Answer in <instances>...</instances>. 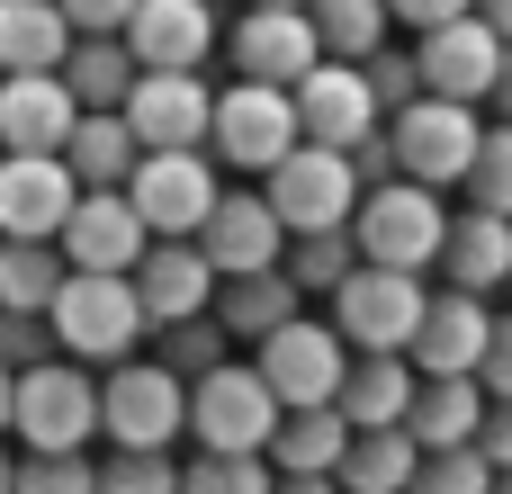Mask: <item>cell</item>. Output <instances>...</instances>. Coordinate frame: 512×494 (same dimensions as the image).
I'll list each match as a JSON object with an SVG mask.
<instances>
[{
	"label": "cell",
	"mask_w": 512,
	"mask_h": 494,
	"mask_svg": "<svg viewBox=\"0 0 512 494\" xmlns=\"http://www.w3.org/2000/svg\"><path fill=\"white\" fill-rule=\"evenodd\" d=\"M477 387H486L495 405H512V315L495 324V351H486V378H477Z\"/></svg>",
	"instance_id": "41"
},
{
	"label": "cell",
	"mask_w": 512,
	"mask_h": 494,
	"mask_svg": "<svg viewBox=\"0 0 512 494\" xmlns=\"http://www.w3.org/2000/svg\"><path fill=\"white\" fill-rule=\"evenodd\" d=\"M288 279L333 306V297L360 279V234H288Z\"/></svg>",
	"instance_id": "32"
},
{
	"label": "cell",
	"mask_w": 512,
	"mask_h": 494,
	"mask_svg": "<svg viewBox=\"0 0 512 494\" xmlns=\"http://www.w3.org/2000/svg\"><path fill=\"white\" fill-rule=\"evenodd\" d=\"M279 494H342L333 477H279Z\"/></svg>",
	"instance_id": "43"
},
{
	"label": "cell",
	"mask_w": 512,
	"mask_h": 494,
	"mask_svg": "<svg viewBox=\"0 0 512 494\" xmlns=\"http://www.w3.org/2000/svg\"><path fill=\"white\" fill-rule=\"evenodd\" d=\"M414 72H423V99H450V108H486L495 81H504V36L486 18H459L441 36L414 45Z\"/></svg>",
	"instance_id": "14"
},
{
	"label": "cell",
	"mask_w": 512,
	"mask_h": 494,
	"mask_svg": "<svg viewBox=\"0 0 512 494\" xmlns=\"http://www.w3.org/2000/svg\"><path fill=\"white\" fill-rule=\"evenodd\" d=\"M279 396L252 378V369H216V378H198L189 387V432H198V450H216V459H270V441H279Z\"/></svg>",
	"instance_id": "6"
},
{
	"label": "cell",
	"mask_w": 512,
	"mask_h": 494,
	"mask_svg": "<svg viewBox=\"0 0 512 494\" xmlns=\"http://www.w3.org/2000/svg\"><path fill=\"white\" fill-rule=\"evenodd\" d=\"M54 252L72 261V279H135L153 243H144V216L126 207V189H90L72 207V225H63Z\"/></svg>",
	"instance_id": "15"
},
{
	"label": "cell",
	"mask_w": 512,
	"mask_h": 494,
	"mask_svg": "<svg viewBox=\"0 0 512 494\" xmlns=\"http://www.w3.org/2000/svg\"><path fill=\"white\" fill-rule=\"evenodd\" d=\"M0 494H18V468H9V459H0Z\"/></svg>",
	"instance_id": "47"
},
{
	"label": "cell",
	"mask_w": 512,
	"mask_h": 494,
	"mask_svg": "<svg viewBox=\"0 0 512 494\" xmlns=\"http://www.w3.org/2000/svg\"><path fill=\"white\" fill-rule=\"evenodd\" d=\"M387 18H396V36H441V27H459V18H477V0H387Z\"/></svg>",
	"instance_id": "38"
},
{
	"label": "cell",
	"mask_w": 512,
	"mask_h": 494,
	"mask_svg": "<svg viewBox=\"0 0 512 494\" xmlns=\"http://www.w3.org/2000/svg\"><path fill=\"white\" fill-rule=\"evenodd\" d=\"M216 270H207V252L198 243H153L144 252V270H135V297H144V324L153 333H189V324H207L216 315Z\"/></svg>",
	"instance_id": "19"
},
{
	"label": "cell",
	"mask_w": 512,
	"mask_h": 494,
	"mask_svg": "<svg viewBox=\"0 0 512 494\" xmlns=\"http://www.w3.org/2000/svg\"><path fill=\"white\" fill-rule=\"evenodd\" d=\"M243 9H315V0H243Z\"/></svg>",
	"instance_id": "46"
},
{
	"label": "cell",
	"mask_w": 512,
	"mask_h": 494,
	"mask_svg": "<svg viewBox=\"0 0 512 494\" xmlns=\"http://www.w3.org/2000/svg\"><path fill=\"white\" fill-rule=\"evenodd\" d=\"M18 494H99L90 459H18Z\"/></svg>",
	"instance_id": "37"
},
{
	"label": "cell",
	"mask_w": 512,
	"mask_h": 494,
	"mask_svg": "<svg viewBox=\"0 0 512 494\" xmlns=\"http://www.w3.org/2000/svg\"><path fill=\"white\" fill-rule=\"evenodd\" d=\"M135 81H144V63L126 54V36H72L63 90L81 99V117H117V108L135 99Z\"/></svg>",
	"instance_id": "23"
},
{
	"label": "cell",
	"mask_w": 512,
	"mask_h": 494,
	"mask_svg": "<svg viewBox=\"0 0 512 494\" xmlns=\"http://www.w3.org/2000/svg\"><path fill=\"white\" fill-rule=\"evenodd\" d=\"M63 162H72V180H81V198H90V189H126V180L144 171V144H135L126 117H81L72 144H63Z\"/></svg>",
	"instance_id": "29"
},
{
	"label": "cell",
	"mask_w": 512,
	"mask_h": 494,
	"mask_svg": "<svg viewBox=\"0 0 512 494\" xmlns=\"http://www.w3.org/2000/svg\"><path fill=\"white\" fill-rule=\"evenodd\" d=\"M477 450H486V468L512 477V405H486V432H477Z\"/></svg>",
	"instance_id": "40"
},
{
	"label": "cell",
	"mask_w": 512,
	"mask_h": 494,
	"mask_svg": "<svg viewBox=\"0 0 512 494\" xmlns=\"http://www.w3.org/2000/svg\"><path fill=\"white\" fill-rule=\"evenodd\" d=\"M414 477H423V441L414 432H360L333 486L342 494H414Z\"/></svg>",
	"instance_id": "31"
},
{
	"label": "cell",
	"mask_w": 512,
	"mask_h": 494,
	"mask_svg": "<svg viewBox=\"0 0 512 494\" xmlns=\"http://www.w3.org/2000/svg\"><path fill=\"white\" fill-rule=\"evenodd\" d=\"M180 494H279V468L270 459H216V450H198L180 468Z\"/></svg>",
	"instance_id": "34"
},
{
	"label": "cell",
	"mask_w": 512,
	"mask_h": 494,
	"mask_svg": "<svg viewBox=\"0 0 512 494\" xmlns=\"http://www.w3.org/2000/svg\"><path fill=\"white\" fill-rule=\"evenodd\" d=\"M450 207H441V189H414V180H387V189H369L360 198V261L369 270H405V279H423L441 252H450Z\"/></svg>",
	"instance_id": "1"
},
{
	"label": "cell",
	"mask_w": 512,
	"mask_h": 494,
	"mask_svg": "<svg viewBox=\"0 0 512 494\" xmlns=\"http://www.w3.org/2000/svg\"><path fill=\"white\" fill-rule=\"evenodd\" d=\"M351 342L333 333V324H288L270 351H261V387L279 396V414H324V405H342V387H351Z\"/></svg>",
	"instance_id": "8"
},
{
	"label": "cell",
	"mask_w": 512,
	"mask_h": 494,
	"mask_svg": "<svg viewBox=\"0 0 512 494\" xmlns=\"http://www.w3.org/2000/svg\"><path fill=\"white\" fill-rule=\"evenodd\" d=\"M126 207L144 216V234H162V243H198L207 216L225 207V189H216V171H207L198 153H144V171L126 180Z\"/></svg>",
	"instance_id": "11"
},
{
	"label": "cell",
	"mask_w": 512,
	"mask_h": 494,
	"mask_svg": "<svg viewBox=\"0 0 512 494\" xmlns=\"http://www.w3.org/2000/svg\"><path fill=\"white\" fill-rule=\"evenodd\" d=\"M423 315H432V288H423V279H405V270H369V261H360V279L333 297L324 324H333L360 360H405L414 333H423Z\"/></svg>",
	"instance_id": "3"
},
{
	"label": "cell",
	"mask_w": 512,
	"mask_h": 494,
	"mask_svg": "<svg viewBox=\"0 0 512 494\" xmlns=\"http://www.w3.org/2000/svg\"><path fill=\"white\" fill-rule=\"evenodd\" d=\"M72 126H81V99L63 90V72L0 81V144H9V153H63Z\"/></svg>",
	"instance_id": "22"
},
{
	"label": "cell",
	"mask_w": 512,
	"mask_h": 494,
	"mask_svg": "<svg viewBox=\"0 0 512 494\" xmlns=\"http://www.w3.org/2000/svg\"><path fill=\"white\" fill-rule=\"evenodd\" d=\"M99 494H180V468H171V450H117L99 468Z\"/></svg>",
	"instance_id": "35"
},
{
	"label": "cell",
	"mask_w": 512,
	"mask_h": 494,
	"mask_svg": "<svg viewBox=\"0 0 512 494\" xmlns=\"http://www.w3.org/2000/svg\"><path fill=\"white\" fill-rule=\"evenodd\" d=\"M495 108H504V126H512V45H504V81H495Z\"/></svg>",
	"instance_id": "44"
},
{
	"label": "cell",
	"mask_w": 512,
	"mask_h": 494,
	"mask_svg": "<svg viewBox=\"0 0 512 494\" xmlns=\"http://www.w3.org/2000/svg\"><path fill=\"white\" fill-rule=\"evenodd\" d=\"M63 288H72V261H63L54 243H0V315L45 324Z\"/></svg>",
	"instance_id": "27"
},
{
	"label": "cell",
	"mask_w": 512,
	"mask_h": 494,
	"mask_svg": "<svg viewBox=\"0 0 512 494\" xmlns=\"http://www.w3.org/2000/svg\"><path fill=\"white\" fill-rule=\"evenodd\" d=\"M387 144H396V180H414V189H468L486 126H477V108H450V99H414V108L387 126Z\"/></svg>",
	"instance_id": "5"
},
{
	"label": "cell",
	"mask_w": 512,
	"mask_h": 494,
	"mask_svg": "<svg viewBox=\"0 0 512 494\" xmlns=\"http://www.w3.org/2000/svg\"><path fill=\"white\" fill-rule=\"evenodd\" d=\"M9 414H18V378L0 369V432H9Z\"/></svg>",
	"instance_id": "45"
},
{
	"label": "cell",
	"mask_w": 512,
	"mask_h": 494,
	"mask_svg": "<svg viewBox=\"0 0 512 494\" xmlns=\"http://www.w3.org/2000/svg\"><path fill=\"white\" fill-rule=\"evenodd\" d=\"M441 270H450V288L459 297H486V288H504L512 279V225L504 216H459L450 225V252H441Z\"/></svg>",
	"instance_id": "28"
},
{
	"label": "cell",
	"mask_w": 512,
	"mask_h": 494,
	"mask_svg": "<svg viewBox=\"0 0 512 494\" xmlns=\"http://www.w3.org/2000/svg\"><path fill=\"white\" fill-rule=\"evenodd\" d=\"M81 207V180L63 153H9L0 162V243H63Z\"/></svg>",
	"instance_id": "13"
},
{
	"label": "cell",
	"mask_w": 512,
	"mask_h": 494,
	"mask_svg": "<svg viewBox=\"0 0 512 494\" xmlns=\"http://www.w3.org/2000/svg\"><path fill=\"white\" fill-rule=\"evenodd\" d=\"M54 9L72 18V36H126L144 0H54Z\"/></svg>",
	"instance_id": "39"
},
{
	"label": "cell",
	"mask_w": 512,
	"mask_h": 494,
	"mask_svg": "<svg viewBox=\"0 0 512 494\" xmlns=\"http://www.w3.org/2000/svg\"><path fill=\"white\" fill-rule=\"evenodd\" d=\"M297 144H306V126H297V90L234 81V90L216 99V153H225L234 171H261V180H270Z\"/></svg>",
	"instance_id": "12"
},
{
	"label": "cell",
	"mask_w": 512,
	"mask_h": 494,
	"mask_svg": "<svg viewBox=\"0 0 512 494\" xmlns=\"http://www.w3.org/2000/svg\"><path fill=\"white\" fill-rule=\"evenodd\" d=\"M414 396H423L414 360H360L351 387H342V423L351 432H405L414 423Z\"/></svg>",
	"instance_id": "26"
},
{
	"label": "cell",
	"mask_w": 512,
	"mask_h": 494,
	"mask_svg": "<svg viewBox=\"0 0 512 494\" xmlns=\"http://www.w3.org/2000/svg\"><path fill=\"white\" fill-rule=\"evenodd\" d=\"M495 494H512V477H495Z\"/></svg>",
	"instance_id": "48"
},
{
	"label": "cell",
	"mask_w": 512,
	"mask_h": 494,
	"mask_svg": "<svg viewBox=\"0 0 512 494\" xmlns=\"http://www.w3.org/2000/svg\"><path fill=\"white\" fill-rule=\"evenodd\" d=\"M225 54H234V81H261V90H297L324 72V36L306 9H243L225 27Z\"/></svg>",
	"instance_id": "10"
},
{
	"label": "cell",
	"mask_w": 512,
	"mask_h": 494,
	"mask_svg": "<svg viewBox=\"0 0 512 494\" xmlns=\"http://www.w3.org/2000/svg\"><path fill=\"white\" fill-rule=\"evenodd\" d=\"M486 351H495V315L486 297H432L423 333H414V378H486Z\"/></svg>",
	"instance_id": "20"
},
{
	"label": "cell",
	"mask_w": 512,
	"mask_h": 494,
	"mask_svg": "<svg viewBox=\"0 0 512 494\" xmlns=\"http://www.w3.org/2000/svg\"><path fill=\"white\" fill-rule=\"evenodd\" d=\"M54 351L81 369V360H99V369H126L135 360V342L153 333L144 324V297H135V279H72L63 297H54Z\"/></svg>",
	"instance_id": "2"
},
{
	"label": "cell",
	"mask_w": 512,
	"mask_h": 494,
	"mask_svg": "<svg viewBox=\"0 0 512 494\" xmlns=\"http://www.w3.org/2000/svg\"><path fill=\"white\" fill-rule=\"evenodd\" d=\"M18 450L27 459H81L90 432H99V387L72 369V360H45L18 378V414H9Z\"/></svg>",
	"instance_id": "4"
},
{
	"label": "cell",
	"mask_w": 512,
	"mask_h": 494,
	"mask_svg": "<svg viewBox=\"0 0 512 494\" xmlns=\"http://www.w3.org/2000/svg\"><path fill=\"white\" fill-rule=\"evenodd\" d=\"M486 387L477 378H423V396H414V441H423V459L432 450H477V432H486Z\"/></svg>",
	"instance_id": "25"
},
{
	"label": "cell",
	"mask_w": 512,
	"mask_h": 494,
	"mask_svg": "<svg viewBox=\"0 0 512 494\" xmlns=\"http://www.w3.org/2000/svg\"><path fill=\"white\" fill-rule=\"evenodd\" d=\"M351 441H360V432L342 423V405H324V414H288L279 441H270V468H279V477H342Z\"/></svg>",
	"instance_id": "30"
},
{
	"label": "cell",
	"mask_w": 512,
	"mask_h": 494,
	"mask_svg": "<svg viewBox=\"0 0 512 494\" xmlns=\"http://www.w3.org/2000/svg\"><path fill=\"white\" fill-rule=\"evenodd\" d=\"M126 54L144 72H198L216 54V9L207 0H144L126 27Z\"/></svg>",
	"instance_id": "21"
},
{
	"label": "cell",
	"mask_w": 512,
	"mask_h": 494,
	"mask_svg": "<svg viewBox=\"0 0 512 494\" xmlns=\"http://www.w3.org/2000/svg\"><path fill=\"white\" fill-rule=\"evenodd\" d=\"M63 54H72V18L54 0H0V81L63 72Z\"/></svg>",
	"instance_id": "24"
},
{
	"label": "cell",
	"mask_w": 512,
	"mask_h": 494,
	"mask_svg": "<svg viewBox=\"0 0 512 494\" xmlns=\"http://www.w3.org/2000/svg\"><path fill=\"white\" fill-rule=\"evenodd\" d=\"M270 216L288 234H351V207H360V171L351 153H324V144H297L279 171H270Z\"/></svg>",
	"instance_id": "7"
},
{
	"label": "cell",
	"mask_w": 512,
	"mask_h": 494,
	"mask_svg": "<svg viewBox=\"0 0 512 494\" xmlns=\"http://www.w3.org/2000/svg\"><path fill=\"white\" fill-rule=\"evenodd\" d=\"M297 126H306V144H324V153H360L369 135H387L378 90H369V72H351V63H324L315 81H297Z\"/></svg>",
	"instance_id": "18"
},
{
	"label": "cell",
	"mask_w": 512,
	"mask_h": 494,
	"mask_svg": "<svg viewBox=\"0 0 512 494\" xmlns=\"http://www.w3.org/2000/svg\"><path fill=\"white\" fill-rule=\"evenodd\" d=\"M198 252H207V270H216L225 288H234V279H270V270H288V225L270 216V198L225 189V207L207 216Z\"/></svg>",
	"instance_id": "16"
},
{
	"label": "cell",
	"mask_w": 512,
	"mask_h": 494,
	"mask_svg": "<svg viewBox=\"0 0 512 494\" xmlns=\"http://www.w3.org/2000/svg\"><path fill=\"white\" fill-rule=\"evenodd\" d=\"M99 432H108L117 450H171V441L189 432V387H180L162 360H126V369H108V387H99Z\"/></svg>",
	"instance_id": "9"
},
{
	"label": "cell",
	"mask_w": 512,
	"mask_h": 494,
	"mask_svg": "<svg viewBox=\"0 0 512 494\" xmlns=\"http://www.w3.org/2000/svg\"><path fill=\"white\" fill-rule=\"evenodd\" d=\"M117 117L135 126L144 153H198V135L216 126V90H207L198 72H144Z\"/></svg>",
	"instance_id": "17"
},
{
	"label": "cell",
	"mask_w": 512,
	"mask_h": 494,
	"mask_svg": "<svg viewBox=\"0 0 512 494\" xmlns=\"http://www.w3.org/2000/svg\"><path fill=\"white\" fill-rule=\"evenodd\" d=\"M477 18H486V27H495V36L512 45V0H477Z\"/></svg>",
	"instance_id": "42"
},
{
	"label": "cell",
	"mask_w": 512,
	"mask_h": 494,
	"mask_svg": "<svg viewBox=\"0 0 512 494\" xmlns=\"http://www.w3.org/2000/svg\"><path fill=\"white\" fill-rule=\"evenodd\" d=\"M468 207H477V216H504V225H512V126H504V117H495V126H486V144H477Z\"/></svg>",
	"instance_id": "33"
},
{
	"label": "cell",
	"mask_w": 512,
	"mask_h": 494,
	"mask_svg": "<svg viewBox=\"0 0 512 494\" xmlns=\"http://www.w3.org/2000/svg\"><path fill=\"white\" fill-rule=\"evenodd\" d=\"M414 494H495V468H486V450H432Z\"/></svg>",
	"instance_id": "36"
}]
</instances>
